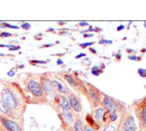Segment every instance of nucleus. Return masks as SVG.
Listing matches in <instances>:
<instances>
[{
  "instance_id": "e433bc0d",
  "label": "nucleus",
  "mask_w": 146,
  "mask_h": 131,
  "mask_svg": "<svg viewBox=\"0 0 146 131\" xmlns=\"http://www.w3.org/2000/svg\"><path fill=\"white\" fill-rule=\"evenodd\" d=\"M90 51H91L92 53H94V54H96V49H93V48H90Z\"/></svg>"
},
{
  "instance_id": "f704fd0d",
  "label": "nucleus",
  "mask_w": 146,
  "mask_h": 131,
  "mask_svg": "<svg viewBox=\"0 0 146 131\" xmlns=\"http://www.w3.org/2000/svg\"><path fill=\"white\" fill-rule=\"evenodd\" d=\"M8 75H9V76H14V75H15V72H14V71H11V72H8Z\"/></svg>"
},
{
  "instance_id": "f257e3e1",
  "label": "nucleus",
  "mask_w": 146,
  "mask_h": 131,
  "mask_svg": "<svg viewBox=\"0 0 146 131\" xmlns=\"http://www.w3.org/2000/svg\"><path fill=\"white\" fill-rule=\"evenodd\" d=\"M1 100L11 109L16 110L18 108V101L16 95L13 93L9 89H2L1 90Z\"/></svg>"
},
{
  "instance_id": "2f4dec72",
  "label": "nucleus",
  "mask_w": 146,
  "mask_h": 131,
  "mask_svg": "<svg viewBox=\"0 0 146 131\" xmlns=\"http://www.w3.org/2000/svg\"><path fill=\"white\" fill-rule=\"evenodd\" d=\"M124 28H125V26H124V25H120V26L117 28V30H118V32H120V30H123Z\"/></svg>"
},
{
  "instance_id": "5701e85b",
  "label": "nucleus",
  "mask_w": 146,
  "mask_h": 131,
  "mask_svg": "<svg viewBox=\"0 0 146 131\" xmlns=\"http://www.w3.org/2000/svg\"><path fill=\"white\" fill-rule=\"evenodd\" d=\"M10 36H13V34H10V33H1V34H0V38L10 37Z\"/></svg>"
},
{
  "instance_id": "cd10ccee",
  "label": "nucleus",
  "mask_w": 146,
  "mask_h": 131,
  "mask_svg": "<svg viewBox=\"0 0 146 131\" xmlns=\"http://www.w3.org/2000/svg\"><path fill=\"white\" fill-rule=\"evenodd\" d=\"M129 59H131V61H139L141 59V57H137V56H134V55H130V56L128 57Z\"/></svg>"
},
{
  "instance_id": "7c9ffc66",
  "label": "nucleus",
  "mask_w": 146,
  "mask_h": 131,
  "mask_svg": "<svg viewBox=\"0 0 146 131\" xmlns=\"http://www.w3.org/2000/svg\"><path fill=\"white\" fill-rule=\"evenodd\" d=\"M84 56H86V54H84V53H81V54L76 55V56H75V58H81V57H84Z\"/></svg>"
},
{
  "instance_id": "c756f323",
  "label": "nucleus",
  "mask_w": 146,
  "mask_h": 131,
  "mask_svg": "<svg viewBox=\"0 0 146 131\" xmlns=\"http://www.w3.org/2000/svg\"><path fill=\"white\" fill-rule=\"evenodd\" d=\"M79 25H80V26H89V24H88L87 21H80Z\"/></svg>"
},
{
  "instance_id": "b1692460",
  "label": "nucleus",
  "mask_w": 146,
  "mask_h": 131,
  "mask_svg": "<svg viewBox=\"0 0 146 131\" xmlns=\"http://www.w3.org/2000/svg\"><path fill=\"white\" fill-rule=\"evenodd\" d=\"M21 28H23V29H29V28H31V24H29V22H24V24L21 25Z\"/></svg>"
},
{
  "instance_id": "39448f33",
  "label": "nucleus",
  "mask_w": 146,
  "mask_h": 131,
  "mask_svg": "<svg viewBox=\"0 0 146 131\" xmlns=\"http://www.w3.org/2000/svg\"><path fill=\"white\" fill-rule=\"evenodd\" d=\"M102 104H104L105 109L108 111V113H112V112H116V111H117L118 105H117L116 101L112 100V99H111L110 96H108V95H105V96H104V99H102Z\"/></svg>"
},
{
  "instance_id": "4468645a",
  "label": "nucleus",
  "mask_w": 146,
  "mask_h": 131,
  "mask_svg": "<svg viewBox=\"0 0 146 131\" xmlns=\"http://www.w3.org/2000/svg\"><path fill=\"white\" fill-rule=\"evenodd\" d=\"M73 131H83V124H82V121L80 119L75 120L74 127H73Z\"/></svg>"
},
{
  "instance_id": "393cba45",
  "label": "nucleus",
  "mask_w": 146,
  "mask_h": 131,
  "mask_svg": "<svg viewBox=\"0 0 146 131\" xmlns=\"http://www.w3.org/2000/svg\"><path fill=\"white\" fill-rule=\"evenodd\" d=\"M99 44H112V40H107V39H101V40H99Z\"/></svg>"
},
{
  "instance_id": "4c0bfd02",
  "label": "nucleus",
  "mask_w": 146,
  "mask_h": 131,
  "mask_svg": "<svg viewBox=\"0 0 146 131\" xmlns=\"http://www.w3.org/2000/svg\"><path fill=\"white\" fill-rule=\"evenodd\" d=\"M144 27H145V28H146V21H145V22H144Z\"/></svg>"
},
{
  "instance_id": "9d476101",
  "label": "nucleus",
  "mask_w": 146,
  "mask_h": 131,
  "mask_svg": "<svg viewBox=\"0 0 146 131\" xmlns=\"http://www.w3.org/2000/svg\"><path fill=\"white\" fill-rule=\"evenodd\" d=\"M52 83H53V85H54V89L56 91H58L61 94H66L69 92V90L61 83V82H58V81H56V80H53L52 81Z\"/></svg>"
},
{
  "instance_id": "aec40b11",
  "label": "nucleus",
  "mask_w": 146,
  "mask_h": 131,
  "mask_svg": "<svg viewBox=\"0 0 146 131\" xmlns=\"http://www.w3.org/2000/svg\"><path fill=\"white\" fill-rule=\"evenodd\" d=\"M102 131H117V128L115 126H112V124H108Z\"/></svg>"
},
{
  "instance_id": "2eb2a0df",
  "label": "nucleus",
  "mask_w": 146,
  "mask_h": 131,
  "mask_svg": "<svg viewBox=\"0 0 146 131\" xmlns=\"http://www.w3.org/2000/svg\"><path fill=\"white\" fill-rule=\"evenodd\" d=\"M64 78L71 84L73 86H76V82H75V80H74V77H73L72 75H69V74H65L64 75Z\"/></svg>"
},
{
  "instance_id": "6e6552de",
  "label": "nucleus",
  "mask_w": 146,
  "mask_h": 131,
  "mask_svg": "<svg viewBox=\"0 0 146 131\" xmlns=\"http://www.w3.org/2000/svg\"><path fill=\"white\" fill-rule=\"evenodd\" d=\"M56 100H57V103L61 107L62 111H70L71 105H70V102H69V99L68 97H65L63 94H61V95H57L56 96Z\"/></svg>"
},
{
  "instance_id": "f3484780",
  "label": "nucleus",
  "mask_w": 146,
  "mask_h": 131,
  "mask_svg": "<svg viewBox=\"0 0 146 131\" xmlns=\"http://www.w3.org/2000/svg\"><path fill=\"white\" fill-rule=\"evenodd\" d=\"M91 73H92V75H94V76H99V75L101 74V70H100L98 66H93L91 68Z\"/></svg>"
},
{
  "instance_id": "58836bf2",
  "label": "nucleus",
  "mask_w": 146,
  "mask_h": 131,
  "mask_svg": "<svg viewBox=\"0 0 146 131\" xmlns=\"http://www.w3.org/2000/svg\"><path fill=\"white\" fill-rule=\"evenodd\" d=\"M0 56H3V54H1V53H0Z\"/></svg>"
},
{
  "instance_id": "72a5a7b5",
  "label": "nucleus",
  "mask_w": 146,
  "mask_h": 131,
  "mask_svg": "<svg viewBox=\"0 0 146 131\" xmlns=\"http://www.w3.org/2000/svg\"><path fill=\"white\" fill-rule=\"evenodd\" d=\"M57 64H58V65H62V64H63V61H62L61 58H58V59H57Z\"/></svg>"
},
{
  "instance_id": "412c9836",
  "label": "nucleus",
  "mask_w": 146,
  "mask_h": 131,
  "mask_svg": "<svg viewBox=\"0 0 146 131\" xmlns=\"http://www.w3.org/2000/svg\"><path fill=\"white\" fill-rule=\"evenodd\" d=\"M138 74L142 77H146V68H138Z\"/></svg>"
},
{
  "instance_id": "0eeeda50",
  "label": "nucleus",
  "mask_w": 146,
  "mask_h": 131,
  "mask_svg": "<svg viewBox=\"0 0 146 131\" xmlns=\"http://www.w3.org/2000/svg\"><path fill=\"white\" fill-rule=\"evenodd\" d=\"M87 92H88L89 99L92 101V103H93V104H98V103H99V100H100L98 91H97L92 85L87 84Z\"/></svg>"
},
{
  "instance_id": "f03ea898",
  "label": "nucleus",
  "mask_w": 146,
  "mask_h": 131,
  "mask_svg": "<svg viewBox=\"0 0 146 131\" xmlns=\"http://www.w3.org/2000/svg\"><path fill=\"white\" fill-rule=\"evenodd\" d=\"M27 89L31 93L36 97H42L44 95V91L42 89V85L39 82H37L35 80H29L27 82Z\"/></svg>"
},
{
  "instance_id": "473e14b6",
  "label": "nucleus",
  "mask_w": 146,
  "mask_h": 131,
  "mask_svg": "<svg viewBox=\"0 0 146 131\" xmlns=\"http://www.w3.org/2000/svg\"><path fill=\"white\" fill-rule=\"evenodd\" d=\"M92 36H93V35L90 34V33H86V34H84V37H92Z\"/></svg>"
},
{
  "instance_id": "423d86ee",
  "label": "nucleus",
  "mask_w": 146,
  "mask_h": 131,
  "mask_svg": "<svg viewBox=\"0 0 146 131\" xmlns=\"http://www.w3.org/2000/svg\"><path fill=\"white\" fill-rule=\"evenodd\" d=\"M68 99H69V102H70L71 108H72L75 112H81L82 111V104H81L80 100L74 94H70V96Z\"/></svg>"
},
{
  "instance_id": "20e7f679",
  "label": "nucleus",
  "mask_w": 146,
  "mask_h": 131,
  "mask_svg": "<svg viewBox=\"0 0 146 131\" xmlns=\"http://www.w3.org/2000/svg\"><path fill=\"white\" fill-rule=\"evenodd\" d=\"M40 85H42V89L45 93L50 96H54V85L52 83V81L47 77H42V82H40Z\"/></svg>"
},
{
  "instance_id": "dca6fc26",
  "label": "nucleus",
  "mask_w": 146,
  "mask_h": 131,
  "mask_svg": "<svg viewBox=\"0 0 146 131\" xmlns=\"http://www.w3.org/2000/svg\"><path fill=\"white\" fill-rule=\"evenodd\" d=\"M0 28H13V29H18V26H14V25H10L8 22H2L0 21Z\"/></svg>"
},
{
  "instance_id": "c85d7f7f",
  "label": "nucleus",
  "mask_w": 146,
  "mask_h": 131,
  "mask_svg": "<svg viewBox=\"0 0 146 131\" xmlns=\"http://www.w3.org/2000/svg\"><path fill=\"white\" fill-rule=\"evenodd\" d=\"M9 49L10 51H17V49H19V46H10Z\"/></svg>"
},
{
  "instance_id": "ddd939ff",
  "label": "nucleus",
  "mask_w": 146,
  "mask_h": 131,
  "mask_svg": "<svg viewBox=\"0 0 146 131\" xmlns=\"http://www.w3.org/2000/svg\"><path fill=\"white\" fill-rule=\"evenodd\" d=\"M62 115H63L64 120H65L69 124H72L73 122H75V121H74V114H73L72 112H70V111H63V112H62Z\"/></svg>"
},
{
  "instance_id": "7ed1b4c3",
  "label": "nucleus",
  "mask_w": 146,
  "mask_h": 131,
  "mask_svg": "<svg viewBox=\"0 0 146 131\" xmlns=\"http://www.w3.org/2000/svg\"><path fill=\"white\" fill-rule=\"evenodd\" d=\"M0 122L7 131H23L21 127L17 122H15L14 120H11L9 118H6L3 115H0Z\"/></svg>"
},
{
  "instance_id": "ea45409f",
  "label": "nucleus",
  "mask_w": 146,
  "mask_h": 131,
  "mask_svg": "<svg viewBox=\"0 0 146 131\" xmlns=\"http://www.w3.org/2000/svg\"><path fill=\"white\" fill-rule=\"evenodd\" d=\"M6 131H7V130H6Z\"/></svg>"
},
{
  "instance_id": "a211bd4d",
  "label": "nucleus",
  "mask_w": 146,
  "mask_h": 131,
  "mask_svg": "<svg viewBox=\"0 0 146 131\" xmlns=\"http://www.w3.org/2000/svg\"><path fill=\"white\" fill-rule=\"evenodd\" d=\"M141 117H142V120H143V122H144V123L146 124V107H144V108L142 109Z\"/></svg>"
},
{
  "instance_id": "bb28decb",
  "label": "nucleus",
  "mask_w": 146,
  "mask_h": 131,
  "mask_svg": "<svg viewBox=\"0 0 146 131\" xmlns=\"http://www.w3.org/2000/svg\"><path fill=\"white\" fill-rule=\"evenodd\" d=\"M83 131H96V130L92 128L91 126H86L84 129H83Z\"/></svg>"
},
{
  "instance_id": "1a4fd4ad",
  "label": "nucleus",
  "mask_w": 146,
  "mask_h": 131,
  "mask_svg": "<svg viewBox=\"0 0 146 131\" xmlns=\"http://www.w3.org/2000/svg\"><path fill=\"white\" fill-rule=\"evenodd\" d=\"M129 129H137L136 123H135V119L131 115H128L121 124V130H129Z\"/></svg>"
},
{
  "instance_id": "6ab92c4d",
  "label": "nucleus",
  "mask_w": 146,
  "mask_h": 131,
  "mask_svg": "<svg viewBox=\"0 0 146 131\" xmlns=\"http://www.w3.org/2000/svg\"><path fill=\"white\" fill-rule=\"evenodd\" d=\"M117 118H118V114H117V111L116 112H112V113H109V119L110 121H116L117 120Z\"/></svg>"
},
{
  "instance_id": "c9c22d12",
  "label": "nucleus",
  "mask_w": 146,
  "mask_h": 131,
  "mask_svg": "<svg viewBox=\"0 0 146 131\" xmlns=\"http://www.w3.org/2000/svg\"><path fill=\"white\" fill-rule=\"evenodd\" d=\"M58 24H60V25H64V24H65V21H58Z\"/></svg>"
},
{
  "instance_id": "f8f14e48",
  "label": "nucleus",
  "mask_w": 146,
  "mask_h": 131,
  "mask_svg": "<svg viewBox=\"0 0 146 131\" xmlns=\"http://www.w3.org/2000/svg\"><path fill=\"white\" fill-rule=\"evenodd\" d=\"M0 112L5 113L6 115H13V110L0 99Z\"/></svg>"
},
{
  "instance_id": "a878e982",
  "label": "nucleus",
  "mask_w": 146,
  "mask_h": 131,
  "mask_svg": "<svg viewBox=\"0 0 146 131\" xmlns=\"http://www.w3.org/2000/svg\"><path fill=\"white\" fill-rule=\"evenodd\" d=\"M31 62H32L33 64H34V63H36V64H46L48 61H31Z\"/></svg>"
},
{
  "instance_id": "4be33fe9",
  "label": "nucleus",
  "mask_w": 146,
  "mask_h": 131,
  "mask_svg": "<svg viewBox=\"0 0 146 131\" xmlns=\"http://www.w3.org/2000/svg\"><path fill=\"white\" fill-rule=\"evenodd\" d=\"M92 44H94L93 41H90V43H83V44H80V46L82 47V48H86V47H90Z\"/></svg>"
},
{
  "instance_id": "9b49d317",
  "label": "nucleus",
  "mask_w": 146,
  "mask_h": 131,
  "mask_svg": "<svg viewBox=\"0 0 146 131\" xmlns=\"http://www.w3.org/2000/svg\"><path fill=\"white\" fill-rule=\"evenodd\" d=\"M104 117H105V111H104V108L99 107V108H98V109L94 111V119H96V121L99 123V126H100L101 121L104 120Z\"/></svg>"
}]
</instances>
